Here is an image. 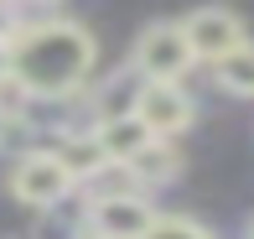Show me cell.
I'll return each instance as SVG.
<instances>
[{"instance_id": "16", "label": "cell", "mask_w": 254, "mask_h": 239, "mask_svg": "<svg viewBox=\"0 0 254 239\" xmlns=\"http://www.w3.org/2000/svg\"><path fill=\"white\" fill-rule=\"evenodd\" d=\"M37 5H57V0H37Z\"/></svg>"}, {"instance_id": "14", "label": "cell", "mask_w": 254, "mask_h": 239, "mask_svg": "<svg viewBox=\"0 0 254 239\" xmlns=\"http://www.w3.org/2000/svg\"><path fill=\"white\" fill-rule=\"evenodd\" d=\"M0 88H10V42H0Z\"/></svg>"}, {"instance_id": "6", "label": "cell", "mask_w": 254, "mask_h": 239, "mask_svg": "<svg viewBox=\"0 0 254 239\" xmlns=\"http://www.w3.org/2000/svg\"><path fill=\"white\" fill-rule=\"evenodd\" d=\"M135 115H140L145 125H151V135L156 141H171V135H182L192 125V94L182 83H145V94H140V104H135Z\"/></svg>"}, {"instance_id": "1", "label": "cell", "mask_w": 254, "mask_h": 239, "mask_svg": "<svg viewBox=\"0 0 254 239\" xmlns=\"http://www.w3.org/2000/svg\"><path fill=\"white\" fill-rule=\"evenodd\" d=\"M94 37L78 21H21L10 37V83L26 99H67L94 73Z\"/></svg>"}, {"instance_id": "11", "label": "cell", "mask_w": 254, "mask_h": 239, "mask_svg": "<svg viewBox=\"0 0 254 239\" xmlns=\"http://www.w3.org/2000/svg\"><path fill=\"white\" fill-rule=\"evenodd\" d=\"M213 73H218V83H223L234 99H254V42L234 47L228 58H218Z\"/></svg>"}, {"instance_id": "8", "label": "cell", "mask_w": 254, "mask_h": 239, "mask_svg": "<svg viewBox=\"0 0 254 239\" xmlns=\"http://www.w3.org/2000/svg\"><path fill=\"white\" fill-rule=\"evenodd\" d=\"M125 166H130L135 187H156V182H171V177L182 172V151H177L171 141H151L145 151H135Z\"/></svg>"}, {"instance_id": "4", "label": "cell", "mask_w": 254, "mask_h": 239, "mask_svg": "<svg viewBox=\"0 0 254 239\" xmlns=\"http://www.w3.org/2000/svg\"><path fill=\"white\" fill-rule=\"evenodd\" d=\"M182 31H187L197 63H218V58H228L234 47H244V42H249V37H244V21H239L228 5H197L187 21H182Z\"/></svg>"}, {"instance_id": "10", "label": "cell", "mask_w": 254, "mask_h": 239, "mask_svg": "<svg viewBox=\"0 0 254 239\" xmlns=\"http://www.w3.org/2000/svg\"><path fill=\"white\" fill-rule=\"evenodd\" d=\"M57 156L67 161L73 182H94V177L104 172V166H109V151H104L99 130H88V135H67V141L57 146Z\"/></svg>"}, {"instance_id": "9", "label": "cell", "mask_w": 254, "mask_h": 239, "mask_svg": "<svg viewBox=\"0 0 254 239\" xmlns=\"http://www.w3.org/2000/svg\"><path fill=\"white\" fill-rule=\"evenodd\" d=\"M94 130H99L104 151H109V161H130L135 151H145V146L156 141V135H151V125H145L140 115H125V120H104V125H94Z\"/></svg>"}, {"instance_id": "5", "label": "cell", "mask_w": 254, "mask_h": 239, "mask_svg": "<svg viewBox=\"0 0 254 239\" xmlns=\"http://www.w3.org/2000/svg\"><path fill=\"white\" fill-rule=\"evenodd\" d=\"M151 224H156V208L140 192L94 198V208H88V234H99V239H140Z\"/></svg>"}, {"instance_id": "13", "label": "cell", "mask_w": 254, "mask_h": 239, "mask_svg": "<svg viewBox=\"0 0 254 239\" xmlns=\"http://www.w3.org/2000/svg\"><path fill=\"white\" fill-rule=\"evenodd\" d=\"M16 26H21V21H16V5H10V0H0V42L16 37Z\"/></svg>"}, {"instance_id": "15", "label": "cell", "mask_w": 254, "mask_h": 239, "mask_svg": "<svg viewBox=\"0 0 254 239\" xmlns=\"http://www.w3.org/2000/svg\"><path fill=\"white\" fill-rule=\"evenodd\" d=\"M10 120H16V115H10V109L0 104V141H5V130H10Z\"/></svg>"}, {"instance_id": "3", "label": "cell", "mask_w": 254, "mask_h": 239, "mask_svg": "<svg viewBox=\"0 0 254 239\" xmlns=\"http://www.w3.org/2000/svg\"><path fill=\"white\" fill-rule=\"evenodd\" d=\"M73 187L78 182H73V172H67V161L57 151H26L10 166V192H16V203H26V208L52 213Z\"/></svg>"}, {"instance_id": "17", "label": "cell", "mask_w": 254, "mask_h": 239, "mask_svg": "<svg viewBox=\"0 0 254 239\" xmlns=\"http://www.w3.org/2000/svg\"><path fill=\"white\" fill-rule=\"evenodd\" d=\"M88 239H99V234H88Z\"/></svg>"}, {"instance_id": "12", "label": "cell", "mask_w": 254, "mask_h": 239, "mask_svg": "<svg viewBox=\"0 0 254 239\" xmlns=\"http://www.w3.org/2000/svg\"><path fill=\"white\" fill-rule=\"evenodd\" d=\"M140 239H213V234H207L197 219H187V213H171V219H161V213H156V224H151Z\"/></svg>"}, {"instance_id": "7", "label": "cell", "mask_w": 254, "mask_h": 239, "mask_svg": "<svg viewBox=\"0 0 254 239\" xmlns=\"http://www.w3.org/2000/svg\"><path fill=\"white\" fill-rule=\"evenodd\" d=\"M140 94H145V78L140 73H114V78H104V83L88 94V109H94V125L104 120H125V115H135V104H140Z\"/></svg>"}, {"instance_id": "2", "label": "cell", "mask_w": 254, "mask_h": 239, "mask_svg": "<svg viewBox=\"0 0 254 239\" xmlns=\"http://www.w3.org/2000/svg\"><path fill=\"white\" fill-rule=\"evenodd\" d=\"M192 63H197V52H192L182 21H151L135 42V73L145 83H182Z\"/></svg>"}]
</instances>
